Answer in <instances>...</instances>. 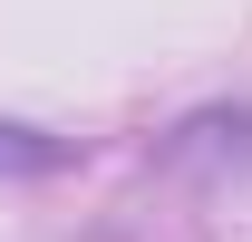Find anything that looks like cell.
<instances>
[{
    "label": "cell",
    "instance_id": "7a4b0ae2",
    "mask_svg": "<svg viewBox=\"0 0 252 242\" xmlns=\"http://www.w3.org/2000/svg\"><path fill=\"white\" fill-rule=\"evenodd\" d=\"M49 165H59V146L39 126H0V175H49Z\"/></svg>",
    "mask_w": 252,
    "mask_h": 242
},
{
    "label": "cell",
    "instance_id": "6da1fadb",
    "mask_svg": "<svg viewBox=\"0 0 252 242\" xmlns=\"http://www.w3.org/2000/svg\"><path fill=\"white\" fill-rule=\"evenodd\" d=\"M156 165L175 184H233V175H252V107H194L156 146Z\"/></svg>",
    "mask_w": 252,
    "mask_h": 242
}]
</instances>
